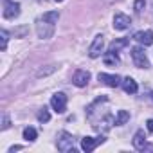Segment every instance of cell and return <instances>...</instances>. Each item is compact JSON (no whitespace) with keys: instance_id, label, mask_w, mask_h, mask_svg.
Instances as JSON below:
<instances>
[{"instance_id":"6da1fadb","label":"cell","mask_w":153,"mask_h":153,"mask_svg":"<svg viewBox=\"0 0 153 153\" xmlns=\"http://www.w3.org/2000/svg\"><path fill=\"white\" fill-rule=\"evenodd\" d=\"M36 34L42 40H49L54 34V24H51V22H47L43 18H38V22H36Z\"/></svg>"},{"instance_id":"7a4b0ae2","label":"cell","mask_w":153,"mask_h":153,"mask_svg":"<svg viewBox=\"0 0 153 153\" xmlns=\"http://www.w3.org/2000/svg\"><path fill=\"white\" fill-rule=\"evenodd\" d=\"M56 146H58V149L59 151H72L74 153V137L68 133V131H61L59 133V137H58V140H56Z\"/></svg>"},{"instance_id":"3957f363","label":"cell","mask_w":153,"mask_h":153,"mask_svg":"<svg viewBox=\"0 0 153 153\" xmlns=\"http://www.w3.org/2000/svg\"><path fill=\"white\" fill-rule=\"evenodd\" d=\"M131 59H133V65L139 67V68H148L149 67L148 56H146L144 49H140V47H131Z\"/></svg>"},{"instance_id":"277c9868","label":"cell","mask_w":153,"mask_h":153,"mask_svg":"<svg viewBox=\"0 0 153 153\" xmlns=\"http://www.w3.org/2000/svg\"><path fill=\"white\" fill-rule=\"evenodd\" d=\"M51 106L56 114H63L67 110V96L63 92H58L51 97Z\"/></svg>"},{"instance_id":"5b68a950","label":"cell","mask_w":153,"mask_h":153,"mask_svg":"<svg viewBox=\"0 0 153 153\" xmlns=\"http://www.w3.org/2000/svg\"><path fill=\"white\" fill-rule=\"evenodd\" d=\"M103 49H105V36H103V34H97V36L94 38V42H92L90 49H88V56L96 59V58H99V56H101Z\"/></svg>"},{"instance_id":"8992f818","label":"cell","mask_w":153,"mask_h":153,"mask_svg":"<svg viewBox=\"0 0 153 153\" xmlns=\"http://www.w3.org/2000/svg\"><path fill=\"white\" fill-rule=\"evenodd\" d=\"M88 81H90V72H88V70L79 68V70H76V72H74V76H72V83H74L76 87H79V88L87 87V85H88Z\"/></svg>"},{"instance_id":"52a82bcc","label":"cell","mask_w":153,"mask_h":153,"mask_svg":"<svg viewBox=\"0 0 153 153\" xmlns=\"http://www.w3.org/2000/svg\"><path fill=\"white\" fill-rule=\"evenodd\" d=\"M103 142H105V137H83L81 139V149L90 153V151H94Z\"/></svg>"},{"instance_id":"ba28073f","label":"cell","mask_w":153,"mask_h":153,"mask_svg":"<svg viewBox=\"0 0 153 153\" xmlns=\"http://www.w3.org/2000/svg\"><path fill=\"white\" fill-rule=\"evenodd\" d=\"M18 15H20V4H18V2H11V0H6V6H4V18L15 20Z\"/></svg>"},{"instance_id":"9c48e42d","label":"cell","mask_w":153,"mask_h":153,"mask_svg":"<svg viewBox=\"0 0 153 153\" xmlns=\"http://www.w3.org/2000/svg\"><path fill=\"white\" fill-rule=\"evenodd\" d=\"M97 79H99L101 83H105L106 87H112V88H115V87H119V85L123 83L117 74H105V72H99Z\"/></svg>"},{"instance_id":"30bf717a","label":"cell","mask_w":153,"mask_h":153,"mask_svg":"<svg viewBox=\"0 0 153 153\" xmlns=\"http://www.w3.org/2000/svg\"><path fill=\"white\" fill-rule=\"evenodd\" d=\"M130 25H131V20H130L128 15H124V13H117V15L114 16V29H117V31H124V29H128Z\"/></svg>"},{"instance_id":"8fae6325","label":"cell","mask_w":153,"mask_h":153,"mask_svg":"<svg viewBox=\"0 0 153 153\" xmlns=\"http://www.w3.org/2000/svg\"><path fill=\"white\" fill-rule=\"evenodd\" d=\"M133 40L135 42H139V43H142L144 47H148V45H151L153 43V31H139V33H135L133 34Z\"/></svg>"},{"instance_id":"7c38bea8","label":"cell","mask_w":153,"mask_h":153,"mask_svg":"<svg viewBox=\"0 0 153 153\" xmlns=\"http://www.w3.org/2000/svg\"><path fill=\"white\" fill-rule=\"evenodd\" d=\"M146 144H148V142H146V133H144V130H137V133L133 135V148L144 151Z\"/></svg>"},{"instance_id":"4fadbf2b","label":"cell","mask_w":153,"mask_h":153,"mask_svg":"<svg viewBox=\"0 0 153 153\" xmlns=\"http://www.w3.org/2000/svg\"><path fill=\"white\" fill-rule=\"evenodd\" d=\"M121 85H123V88H124V92H126V94H137V90H139L137 81H135L133 78H130V76L123 79V83H121Z\"/></svg>"},{"instance_id":"5bb4252c","label":"cell","mask_w":153,"mask_h":153,"mask_svg":"<svg viewBox=\"0 0 153 153\" xmlns=\"http://www.w3.org/2000/svg\"><path fill=\"white\" fill-rule=\"evenodd\" d=\"M103 61H105L106 67H115V65H119V56H117V52L108 51V52L103 54Z\"/></svg>"},{"instance_id":"9a60e30c","label":"cell","mask_w":153,"mask_h":153,"mask_svg":"<svg viewBox=\"0 0 153 153\" xmlns=\"http://www.w3.org/2000/svg\"><path fill=\"white\" fill-rule=\"evenodd\" d=\"M128 43H130V40L128 38H117V40H114L110 45H108V51H114V52H119L121 49H124V47H128Z\"/></svg>"},{"instance_id":"2e32d148","label":"cell","mask_w":153,"mask_h":153,"mask_svg":"<svg viewBox=\"0 0 153 153\" xmlns=\"http://www.w3.org/2000/svg\"><path fill=\"white\" fill-rule=\"evenodd\" d=\"M128 121H130V114H128L126 110H119L117 115H115V126H123V124H126Z\"/></svg>"},{"instance_id":"e0dca14e","label":"cell","mask_w":153,"mask_h":153,"mask_svg":"<svg viewBox=\"0 0 153 153\" xmlns=\"http://www.w3.org/2000/svg\"><path fill=\"white\" fill-rule=\"evenodd\" d=\"M36 137H38V131H36L33 126H27V128L24 130V139H25V140L33 142V140H36Z\"/></svg>"},{"instance_id":"ac0fdd59","label":"cell","mask_w":153,"mask_h":153,"mask_svg":"<svg viewBox=\"0 0 153 153\" xmlns=\"http://www.w3.org/2000/svg\"><path fill=\"white\" fill-rule=\"evenodd\" d=\"M43 20H47V22H51V24H58V18H59V13L58 11H47V13H43V16H42Z\"/></svg>"},{"instance_id":"d6986e66","label":"cell","mask_w":153,"mask_h":153,"mask_svg":"<svg viewBox=\"0 0 153 153\" xmlns=\"http://www.w3.org/2000/svg\"><path fill=\"white\" fill-rule=\"evenodd\" d=\"M0 40H2V45H0V49L6 51V49H7V40H9V34H7V31H6V29L0 31Z\"/></svg>"},{"instance_id":"ffe728a7","label":"cell","mask_w":153,"mask_h":153,"mask_svg":"<svg viewBox=\"0 0 153 153\" xmlns=\"http://www.w3.org/2000/svg\"><path fill=\"white\" fill-rule=\"evenodd\" d=\"M49 119H51V114L47 112V108H42V110L38 112V121H40V123H47Z\"/></svg>"},{"instance_id":"44dd1931","label":"cell","mask_w":153,"mask_h":153,"mask_svg":"<svg viewBox=\"0 0 153 153\" xmlns=\"http://www.w3.org/2000/svg\"><path fill=\"white\" fill-rule=\"evenodd\" d=\"M144 7H146V2L144 0H135V4H133V9H135V13H142L144 11Z\"/></svg>"},{"instance_id":"7402d4cb","label":"cell","mask_w":153,"mask_h":153,"mask_svg":"<svg viewBox=\"0 0 153 153\" xmlns=\"http://www.w3.org/2000/svg\"><path fill=\"white\" fill-rule=\"evenodd\" d=\"M7 128H9V117L4 115V119H2V130H7Z\"/></svg>"},{"instance_id":"603a6c76","label":"cell","mask_w":153,"mask_h":153,"mask_svg":"<svg viewBox=\"0 0 153 153\" xmlns=\"http://www.w3.org/2000/svg\"><path fill=\"white\" fill-rule=\"evenodd\" d=\"M146 128H148V131H151V133H153V119H148Z\"/></svg>"},{"instance_id":"cb8c5ba5","label":"cell","mask_w":153,"mask_h":153,"mask_svg":"<svg viewBox=\"0 0 153 153\" xmlns=\"http://www.w3.org/2000/svg\"><path fill=\"white\" fill-rule=\"evenodd\" d=\"M18 149H22V146H13V148H11V149H9V151H11V153H13V151H18Z\"/></svg>"},{"instance_id":"d4e9b609","label":"cell","mask_w":153,"mask_h":153,"mask_svg":"<svg viewBox=\"0 0 153 153\" xmlns=\"http://www.w3.org/2000/svg\"><path fill=\"white\" fill-rule=\"evenodd\" d=\"M56 2H63V0H56Z\"/></svg>"},{"instance_id":"484cf974","label":"cell","mask_w":153,"mask_h":153,"mask_svg":"<svg viewBox=\"0 0 153 153\" xmlns=\"http://www.w3.org/2000/svg\"><path fill=\"white\" fill-rule=\"evenodd\" d=\"M151 99H153V92H151Z\"/></svg>"}]
</instances>
